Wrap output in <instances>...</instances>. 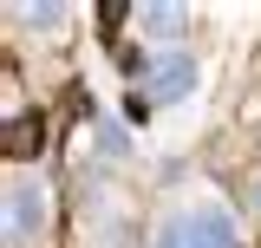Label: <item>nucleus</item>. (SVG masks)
I'll list each match as a JSON object with an SVG mask.
<instances>
[{"label": "nucleus", "mask_w": 261, "mask_h": 248, "mask_svg": "<svg viewBox=\"0 0 261 248\" xmlns=\"http://www.w3.org/2000/svg\"><path fill=\"white\" fill-rule=\"evenodd\" d=\"M150 248H235V216H228L222 203H176L170 216L157 222V235Z\"/></svg>", "instance_id": "nucleus-1"}, {"label": "nucleus", "mask_w": 261, "mask_h": 248, "mask_svg": "<svg viewBox=\"0 0 261 248\" xmlns=\"http://www.w3.org/2000/svg\"><path fill=\"white\" fill-rule=\"evenodd\" d=\"M137 92H144V105H176V98L196 92V59H183V53H157V59L137 65Z\"/></svg>", "instance_id": "nucleus-2"}, {"label": "nucleus", "mask_w": 261, "mask_h": 248, "mask_svg": "<svg viewBox=\"0 0 261 248\" xmlns=\"http://www.w3.org/2000/svg\"><path fill=\"white\" fill-rule=\"evenodd\" d=\"M33 235H46V183L13 170L7 177V242H33Z\"/></svg>", "instance_id": "nucleus-3"}, {"label": "nucleus", "mask_w": 261, "mask_h": 248, "mask_svg": "<svg viewBox=\"0 0 261 248\" xmlns=\"http://www.w3.org/2000/svg\"><path fill=\"white\" fill-rule=\"evenodd\" d=\"M137 20H144L150 33H183V27H190L183 7H137Z\"/></svg>", "instance_id": "nucleus-4"}, {"label": "nucleus", "mask_w": 261, "mask_h": 248, "mask_svg": "<svg viewBox=\"0 0 261 248\" xmlns=\"http://www.w3.org/2000/svg\"><path fill=\"white\" fill-rule=\"evenodd\" d=\"M13 20H20V27H59L65 7H13Z\"/></svg>", "instance_id": "nucleus-5"}, {"label": "nucleus", "mask_w": 261, "mask_h": 248, "mask_svg": "<svg viewBox=\"0 0 261 248\" xmlns=\"http://www.w3.org/2000/svg\"><path fill=\"white\" fill-rule=\"evenodd\" d=\"M255 203H261V183H255Z\"/></svg>", "instance_id": "nucleus-6"}]
</instances>
